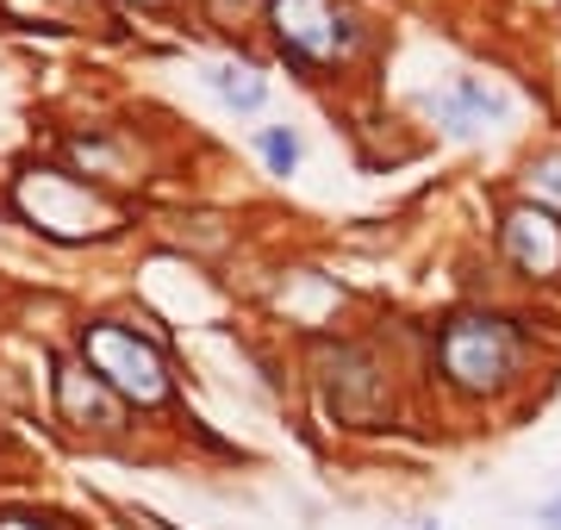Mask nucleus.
I'll return each instance as SVG.
<instances>
[{
    "label": "nucleus",
    "instance_id": "39448f33",
    "mask_svg": "<svg viewBox=\"0 0 561 530\" xmlns=\"http://www.w3.org/2000/svg\"><path fill=\"white\" fill-rule=\"evenodd\" d=\"M268 20H275L280 50L300 57V62H331L356 38L337 0H268Z\"/></svg>",
    "mask_w": 561,
    "mask_h": 530
},
{
    "label": "nucleus",
    "instance_id": "f257e3e1",
    "mask_svg": "<svg viewBox=\"0 0 561 530\" xmlns=\"http://www.w3.org/2000/svg\"><path fill=\"white\" fill-rule=\"evenodd\" d=\"M13 206L38 224L44 238H57V244L113 238L125 224V212L106 200L101 187L76 182V175H62V169H25L20 182H13Z\"/></svg>",
    "mask_w": 561,
    "mask_h": 530
},
{
    "label": "nucleus",
    "instance_id": "7ed1b4c3",
    "mask_svg": "<svg viewBox=\"0 0 561 530\" xmlns=\"http://www.w3.org/2000/svg\"><path fill=\"white\" fill-rule=\"evenodd\" d=\"M512 362H518V337H512V325H505V319H486V312H461V319H449V325H443V337H437L443 381H449V388H461V393L505 388Z\"/></svg>",
    "mask_w": 561,
    "mask_h": 530
},
{
    "label": "nucleus",
    "instance_id": "20e7f679",
    "mask_svg": "<svg viewBox=\"0 0 561 530\" xmlns=\"http://www.w3.org/2000/svg\"><path fill=\"white\" fill-rule=\"evenodd\" d=\"M319 375H324V400H331V412H337L343 425L356 430H375L387 412V381L381 368H375V356L362 344H324L319 349Z\"/></svg>",
    "mask_w": 561,
    "mask_h": 530
},
{
    "label": "nucleus",
    "instance_id": "423d86ee",
    "mask_svg": "<svg viewBox=\"0 0 561 530\" xmlns=\"http://www.w3.org/2000/svg\"><path fill=\"white\" fill-rule=\"evenodd\" d=\"M500 244L530 281L561 275V224H556V212H542V206H530V200L512 206V212L500 219Z\"/></svg>",
    "mask_w": 561,
    "mask_h": 530
},
{
    "label": "nucleus",
    "instance_id": "f03ea898",
    "mask_svg": "<svg viewBox=\"0 0 561 530\" xmlns=\"http://www.w3.org/2000/svg\"><path fill=\"white\" fill-rule=\"evenodd\" d=\"M81 368L101 375L106 388L131 400V406H162L175 393V375L162 362V349L150 337H138L131 325H113V319H94L81 331Z\"/></svg>",
    "mask_w": 561,
    "mask_h": 530
},
{
    "label": "nucleus",
    "instance_id": "4468645a",
    "mask_svg": "<svg viewBox=\"0 0 561 530\" xmlns=\"http://www.w3.org/2000/svg\"><path fill=\"white\" fill-rule=\"evenodd\" d=\"M138 7H157V0H138Z\"/></svg>",
    "mask_w": 561,
    "mask_h": 530
},
{
    "label": "nucleus",
    "instance_id": "0eeeda50",
    "mask_svg": "<svg viewBox=\"0 0 561 530\" xmlns=\"http://www.w3.org/2000/svg\"><path fill=\"white\" fill-rule=\"evenodd\" d=\"M57 412L81 430H119L125 400L106 388L101 375H88L81 362H57Z\"/></svg>",
    "mask_w": 561,
    "mask_h": 530
},
{
    "label": "nucleus",
    "instance_id": "1a4fd4ad",
    "mask_svg": "<svg viewBox=\"0 0 561 530\" xmlns=\"http://www.w3.org/2000/svg\"><path fill=\"white\" fill-rule=\"evenodd\" d=\"M437 106H443V119L456 125V131H481L486 119H505V101L500 94H486L481 82H456V94L437 101Z\"/></svg>",
    "mask_w": 561,
    "mask_h": 530
},
{
    "label": "nucleus",
    "instance_id": "9d476101",
    "mask_svg": "<svg viewBox=\"0 0 561 530\" xmlns=\"http://www.w3.org/2000/svg\"><path fill=\"white\" fill-rule=\"evenodd\" d=\"M256 150H262V163H268V175H294V169H300V138H294L287 125H268L256 138Z\"/></svg>",
    "mask_w": 561,
    "mask_h": 530
},
{
    "label": "nucleus",
    "instance_id": "ddd939ff",
    "mask_svg": "<svg viewBox=\"0 0 561 530\" xmlns=\"http://www.w3.org/2000/svg\"><path fill=\"white\" fill-rule=\"evenodd\" d=\"M542 525H549V530H561V493L549 499V506H542Z\"/></svg>",
    "mask_w": 561,
    "mask_h": 530
},
{
    "label": "nucleus",
    "instance_id": "9b49d317",
    "mask_svg": "<svg viewBox=\"0 0 561 530\" xmlns=\"http://www.w3.org/2000/svg\"><path fill=\"white\" fill-rule=\"evenodd\" d=\"M530 206H542V212L561 206V150L542 157V163H530Z\"/></svg>",
    "mask_w": 561,
    "mask_h": 530
},
{
    "label": "nucleus",
    "instance_id": "f8f14e48",
    "mask_svg": "<svg viewBox=\"0 0 561 530\" xmlns=\"http://www.w3.org/2000/svg\"><path fill=\"white\" fill-rule=\"evenodd\" d=\"M0 530H44V525H32V518H20V511H0Z\"/></svg>",
    "mask_w": 561,
    "mask_h": 530
},
{
    "label": "nucleus",
    "instance_id": "6e6552de",
    "mask_svg": "<svg viewBox=\"0 0 561 530\" xmlns=\"http://www.w3.org/2000/svg\"><path fill=\"white\" fill-rule=\"evenodd\" d=\"M206 88H213L225 106H238V113H256V106L268 101V88H262V76L250 62H213V69H206Z\"/></svg>",
    "mask_w": 561,
    "mask_h": 530
}]
</instances>
